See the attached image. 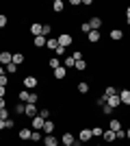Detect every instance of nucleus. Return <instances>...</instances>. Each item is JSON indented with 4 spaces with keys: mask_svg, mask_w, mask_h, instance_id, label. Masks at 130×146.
Masks as SVG:
<instances>
[{
    "mask_svg": "<svg viewBox=\"0 0 130 146\" xmlns=\"http://www.w3.org/2000/svg\"><path fill=\"white\" fill-rule=\"evenodd\" d=\"M56 39H59V46H63V48H67V46H72V44H74V37L69 35V33H61Z\"/></svg>",
    "mask_w": 130,
    "mask_h": 146,
    "instance_id": "nucleus-1",
    "label": "nucleus"
},
{
    "mask_svg": "<svg viewBox=\"0 0 130 146\" xmlns=\"http://www.w3.org/2000/svg\"><path fill=\"white\" fill-rule=\"evenodd\" d=\"M24 116H28L31 120H33V118H37V116H39V109H37V105L28 103V105H26V109H24Z\"/></svg>",
    "mask_w": 130,
    "mask_h": 146,
    "instance_id": "nucleus-2",
    "label": "nucleus"
},
{
    "mask_svg": "<svg viewBox=\"0 0 130 146\" xmlns=\"http://www.w3.org/2000/svg\"><path fill=\"white\" fill-rule=\"evenodd\" d=\"M78 140H80L82 144L91 142V140H93V133H91V129H80V133H78Z\"/></svg>",
    "mask_w": 130,
    "mask_h": 146,
    "instance_id": "nucleus-3",
    "label": "nucleus"
},
{
    "mask_svg": "<svg viewBox=\"0 0 130 146\" xmlns=\"http://www.w3.org/2000/svg\"><path fill=\"white\" fill-rule=\"evenodd\" d=\"M9 63H13V55L9 52V50H2V52H0V66L7 68Z\"/></svg>",
    "mask_w": 130,
    "mask_h": 146,
    "instance_id": "nucleus-4",
    "label": "nucleus"
},
{
    "mask_svg": "<svg viewBox=\"0 0 130 146\" xmlns=\"http://www.w3.org/2000/svg\"><path fill=\"white\" fill-rule=\"evenodd\" d=\"M24 87H26V90H35V87H37V79H35V76H31V74H28V76H24Z\"/></svg>",
    "mask_w": 130,
    "mask_h": 146,
    "instance_id": "nucleus-5",
    "label": "nucleus"
},
{
    "mask_svg": "<svg viewBox=\"0 0 130 146\" xmlns=\"http://www.w3.org/2000/svg\"><path fill=\"white\" fill-rule=\"evenodd\" d=\"M54 122H52V120H46V122H43V129H41V131H43V133H46V135H52V133H54Z\"/></svg>",
    "mask_w": 130,
    "mask_h": 146,
    "instance_id": "nucleus-6",
    "label": "nucleus"
},
{
    "mask_svg": "<svg viewBox=\"0 0 130 146\" xmlns=\"http://www.w3.org/2000/svg\"><path fill=\"white\" fill-rule=\"evenodd\" d=\"M106 105L111 107V109H117L119 105H122V100H119V94H115V96H111L108 100H106Z\"/></svg>",
    "mask_w": 130,
    "mask_h": 146,
    "instance_id": "nucleus-7",
    "label": "nucleus"
},
{
    "mask_svg": "<svg viewBox=\"0 0 130 146\" xmlns=\"http://www.w3.org/2000/svg\"><path fill=\"white\" fill-rule=\"evenodd\" d=\"M119 100H122V105H128L130 107V90H122L119 92Z\"/></svg>",
    "mask_w": 130,
    "mask_h": 146,
    "instance_id": "nucleus-8",
    "label": "nucleus"
},
{
    "mask_svg": "<svg viewBox=\"0 0 130 146\" xmlns=\"http://www.w3.org/2000/svg\"><path fill=\"white\" fill-rule=\"evenodd\" d=\"M31 122H33V131H41V129H43V122H46V120L37 116V118H33Z\"/></svg>",
    "mask_w": 130,
    "mask_h": 146,
    "instance_id": "nucleus-9",
    "label": "nucleus"
},
{
    "mask_svg": "<svg viewBox=\"0 0 130 146\" xmlns=\"http://www.w3.org/2000/svg\"><path fill=\"white\" fill-rule=\"evenodd\" d=\"M89 26H91V31H100L102 29V18H91L89 20Z\"/></svg>",
    "mask_w": 130,
    "mask_h": 146,
    "instance_id": "nucleus-10",
    "label": "nucleus"
},
{
    "mask_svg": "<svg viewBox=\"0 0 130 146\" xmlns=\"http://www.w3.org/2000/svg\"><path fill=\"white\" fill-rule=\"evenodd\" d=\"M61 142H63V144H74V142H76V137H74V133L65 131V133H63V137H61Z\"/></svg>",
    "mask_w": 130,
    "mask_h": 146,
    "instance_id": "nucleus-11",
    "label": "nucleus"
},
{
    "mask_svg": "<svg viewBox=\"0 0 130 146\" xmlns=\"http://www.w3.org/2000/svg\"><path fill=\"white\" fill-rule=\"evenodd\" d=\"M74 63H76V59H74V57H65V59H61V66L65 68V70L74 68Z\"/></svg>",
    "mask_w": 130,
    "mask_h": 146,
    "instance_id": "nucleus-12",
    "label": "nucleus"
},
{
    "mask_svg": "<svg viewBox=\"0 0 130 146\" xmlns=\"http://www.w3.org/2000/svg\"><path fill=\"white\" fill-rule=\"evenodd\" d=\"M43 146H59V140H56L54 135H46L43 137Z\"/></svg>",
    "mask_w": 130,
    "mask_h": 146,
    "instance_id": "nucleus-13",
    "label": "nucleus"
},
{
    "mask_svg": "<svg viewBox=\"0 0 130 146\" xmlns=\"http://www.w3.org/2000/svg\"><path fill=\"white\" fill-rule=\"evenodd\" d=\"M31 135H33V129H20L18 137L20 140H31Z\"/></svg>",
    "mask_w": 130,
    "mask_h": 146,
    "instance_id": "nucleus-14",
    "label": "nucleus"
},
{
    "mask_svg": "<svg viewBox=\"0 0 130 146\" xmlns=\"http://www.w3.org/2000/svg\"><path fill=\"white\" fill-rule=\"evenodd\" d=\"M111 39H113V42H119V39H124V31L113 29V31H111Z\"/></svg>",
    "mask_w": 130,
    "mask_h": 146,
    "instance_id": "nucleus-15",
    "label": "nucleus"
},
{
    "mask_svg": "<svg viewBox=\"0 0 130 146\" xmlns=\"http://www.w3.org/2000/svg\"><path fill=\"white\" fill-rule=\"evenodd\" d=\"M46 42H48V37H43V35H39V37H33V44H35L37 48H43V46H46Z\"/></svg>",
    "mask_w": 130,
    "mask_h": 146,
    "instance_id": "nucleus-16",
    "label": "nucleus"
},
{
    "mask_svg": "<svg viewBox=\"0 0 130 146\" xmlns=\"http://www.w3.org/2000/svg\"><path fill=\"white\" fill-rule=\"evenodd\" d=\"M102 140L108 142V144H111V142H115V131H111V129H108V131H104V133H102Z\"/></svg>",
    "mask_w": 130,
    "mask_h": 146,
    "instance_id": "nucleus-17",
    "label": "nucleus"
},
{
    "mask_svg": "<svg viewBox=\"0 0 130 146\" xmlns=\"http://www.w3.org/2000/svg\"><path fill=\"white\" fill-rule=\"evenodd\" d=\"M48 68H52V70L61 68V59H59V57H50L48 59Z\"/></svg>",
    "mask_w": 130,
    "mask_h": 146,
    "instance_id": "nucleus-18",
    "label": "nucleus"
},
{
    "mask_svg": "<svg viewBox=\"0 0 130 146\" xmlns=\"http://www.w3.org/2000/svg\"><path fill=\"white\" fill-rule=\"evenodd\" d=\"M41 29H43V24H31V35L39 37V35H41Z\"/></svg>",
    "mask_w": 130,
    "mask_h": 146,
    "instance_id": "nucleus-19",
    "label": "nucleus"
},
{
    "mask_svg": "<svg viewBox=\"0 0 130 146\" xmlns=\"http://www.w3.org/2000/svg\"><path fill=\"white\" fill-rule=\"evenodd\" d=\"M18 98H20V103H28V98H31V92H28V90H22V92H20V94H18Z\"/></svg>",
    "mask_w": 130,
    "mask_h": 146,
    "instance_id": "nucleus-20",
    "label": "nucleus"
},
{
    "mask_svg": "<svg viewBox=\"0 0 130 146\" xmlns=\"http://www.w3.org/2000/svg\"><path fill=\"white\" fill-rule=\"evenodd\" d=\"M65 76H67V70H65L63 66L54 70V79H65Z\"/></svg>",
    "mask_w": 130,
    "mask_h": 146,
    "instance_id": "nucleus-21",
    "label": "nucleus"
},
{
    "mask_svg": "<svg viewBox=\"0 0 130 146\" xmlns=\"http://www.w3.org/2000/svg\"><path fill=\"white\" fill-rule=\"evenodd\" d=\"M52 9H54L56 13H61L63 9H65V2H63V0H54V2H52Z\"/></svg>",
    "mask_w": 130,
    "mask_h": 146,
    "instance_id": "nucleus-22",
    "label": "nucleus"
},
{
    "mask_svg": "<svg viewBox=\"0 0 130 146\" xmlns=\"http://www.w3.org/2000/svg\"><path fill=\"white\" fill-rule=\"evenodd\" d=\"M87 39H89V42H91V44L100 42V31H91V33L87 35Z\"/></svg>",
    "mask_w": 130,
    "mask_h": 146,
    "instance_id": "nucleus-23",
    "label": "nucleus"
},
{
    "mask_svg": "<svg viewBox=\"0 0 130 146\" xmlns=\"http://www.w3.org/2000/svg\"><path fill=\"white\" fill-rule=\"evenodd\" d=\"M46 46H48L50 50H56V48H59V39H54V37H48V42H46Z\"/></svg>",
    "mask_w": 130,
    "mask_h": 146,
    "instance_id": "nucleus-24",
    "label": "nucleus"
},
{
    "mask_svg": "<svg viewBox=\"0 0 130 146\" xmlns=\"http://www.w3.org/2000/svg\"><path fill=\"white\" fill-rule=\"evenodd\" d=\"M108 129H111V131H119V129H122V122H119L117 118H113V120L108 122Z\"/></svg>",
    "mask_w": 130,
    "mask_h": 146,
    "instance_id": "nucleus-25",
    "label": "nucleus"
},
{
    "mask_svg": "<svg viewBox=\"0 0 130 146\" xmlns=\"http://www.w3.org/2000/svg\"><path fill=\"white\" fill-rule=\"evenodd\" d=\"M74 68L78 70V72H85V70H87V61H85V59H78V61L74 63Z\"/></svg>",
    "mask_w": 130,
    "mask_h": 146,
    "instance_id": "nucleus-26",
    "label": "nucleus"
},
{
    "mask_svg": "<svg viewBox=\"0 0 130 146\" xmlns=\"http://www.w3.org/2000/svg\"><path fill=\"white\" fill-rule=\"evenodd\" d=\"M13 63H15V66H22V63H24V55H22V52H15V55H13Z\"/></svg>",
    "mask_w": 130,
    "mask_h": 146,
    "instance_id": "nucleus-27",
    "label": "nucleus"
},
{
    "mask_svg": "<svg viewBox=\"0 0 130 146\" xmlns=\"http://www.w3.org/2000/svg\"><path fill=\"white\" fill-rule=\"evenodd\" d=\"M115 94H117V90H115V87H113V85H108V87H106V90H104V96H106V98L115 96Z\"/></svg>",
    "mask_w": 130,
    "mask_h": 146,
    "instance_id": "nucleus-28",
    "label": "nucleus"
},
{
    "mask_svg": "<svg viewBox=\"0 0 130 146\" xmlns=\"http://www.w3.org/2000/svg\"><path fill=\"white\" fill-rule=\"evenodd\" d=\"M41 140H43L41 131H33V135H31V142H41Z\"/></svg>",
    "mask_w": 130,
    "mask_h": 146,
    "instance_id": "nucleus-29",
    "label": "nucleus"
},
{
    "mask_svg": "<svg viewBox=\"0 0 130 146\" xmlns=\"http://www.w3.org/2000/svg\"><path fill=\"white\" fill-rule=\"evenodd\" d=\"M78 92H80V94H87V92H89V83L80 81V83H78Z\"/></svg>",
    "mask_w": 130,
    "mask_h": 146,
    "instance_id": "nucleus-30",
    "label": "nucleus"
},
{
    "mask_svg": "<svg viewBox=\"0 0 130 146\" xmlns=\"http://www.w3.org/2000/svg\"><path fill=\"white\" fill-rule=\"evenodd\" d=\"M91 133H93V137H102L104 129H102V127H93V129H91Z\"/></svg>",
    "mask_w": 130,
    "mask_h": 146,
    "instance_id": "nucleus-31",
    "label": "nucleus"
},
{
    "mask_svg": "<svg viewBox=\"0 0 130 146\" xmlns=\"http://www.w3.org/2000/svg\"><path fill=\"white\" fill-rule=\"evenodd\" d=\"M24 109H26L24 103H15V107H13V111H15V113H24Z\"/></svg>",
    "mask_w": 130,
    "mask_h": 146,
    "instance_id": "nucleus-32",
    "label": "nucleus"
},
{
    "mask_svg": "<svg viewBox=\"0 0 130 146\" xmlns=\"http://www.w3.org/2000/svg\"><path fill=\"white\" fill-rule=\"evenodd\" d=\"M80 33H85V35H89V33H91V26H89V22H82V24H80Z\"/></svg>",
    "mask_w": 130,
    "mask_h": 146,
    "instance_id": "nucleus-33",
    "label": "nucleus"
},
{
    "mask_svg": "<svg viewBox=\"0 0 130 146\" xmlns=\"http://www.w3.org/2000/svg\"><path fill=\"white\" fill-rule=\"evenodd\" d=\"M50 33H52V26H50V24H43L41 35H43V37H50Z\"/></svg>",
    "mask_w": 130,
    "mask_h": 146,
    "instance_id": "nucleus-34",
    "label": "nucleus"
},
{
    "mask_svg": "<svg viewBox=\"0 0 130 146\" xmlns=\"http://www.w3.org/2000/svg\"><path fill=\"white\" fill-rule=\"evenodd\" d=\"M7 85H9V74H2V76H0V87H7Z\"/></svg>",
    "mask_w": 130,
    "mask_h": 146,
    "instance_id": "nucleus-35",
    "label": "nucleus"
},
{
    "mask_svg": "<svg viewBox=\"0 0 130 146\" xmlns=\"http://www.w3.org/2000/svg\"><path fill=\"white\" fill-rule=\"evenodd\" d=\"M5 72H7V74H15V72H18V66H15V63H9Z\"/></svg>",
    "mask_w": 130,
    "mask_h": 146,
    "instance_id": "nucleus-36",
    "label": "nucleus"
},
{
    "mask_svg": "<svg viewBox=\"0 0 130 146\" xmlns=\"http://www.w3.org/2000/svg\"><path fill=\"white\" fill-rule=\"evenodd\" d=\"M115 140H126V131H124V129L115 131Z\"/></svg>",
    "mask_w": 130,
    "mask_h": 146,
    "instance_id": "nucleus-37",
    "label": "nucleus"
},
{
    "mask_svg": "<svg viewBox=\"0 0 130 146\" xmlns=\"http://www.w3.org/2000/svg\"><path fill=\"white\" fill-rule=\"evenodd\" d=\"M39 118H43V120H50V111H48V109H39Z\"/></svg>",
    "mask_w": 130,
    "mask_h": 146,
    "instance_id": "nucleus-38",
    "label": "nucleus"
},
{
    "mask_svg": "<svg viewBox=\"0 0 130 146\" xmlns=\"http://www.w3.org/2000/svg\"><path fill=\"white\" fill-rule=\"evenodd\" d=\"M63 55H65V48H63V46H59V48L54 50V57H59V59H61Z\"/></svg>",
    "mask_w": 130,
    "mask_h": 146,
    "instance_id": "nucleus-39",
    "label": "nucleus"
},
{
    "mask_svg": "<svg viewBox=\"0 0 130 146\" xmlns=\"http://www.w3.org/2000/svg\"><path fill=\"white\" fill-rule=\"evenodd\" d=\"M0 120H9V109H0Z\"/></svg>",
    "mask_w": 130,
    "mask_h": 146,
    "instance_id": "nucleus-40",
    "label": "nucleus"
},
{
    "mask_svg": "<svg viewBox=\"0 0 130 146\" xmlns=\"http://www.w3.org/2000/svg\"><path fill=\"white\" fill-rule=\"evenodd\" d=\"M5 26H7V15L0 13V29H5Z\"/></svg>",
    "mask_w": 130,
    "mask_h": 146,
    "instance_id": "nucleus-41",
    "label": "nucleus"
},
{
    "mask_svg": "<svg viewBox=\"0 0 130 146\" xmlns=\"http://www.w3.org/2000/svg\"><path fill=\"white\" fill-rule=\"evenodd\" d=\"M13 124H15V122H13L11 118H9V120H5V129H13Z\"/></svg>",
    "mask_w": 130,
    "mask_h": 146,
    "instance_id": "nucleus-42",
    "label": "nucleus"
},
{
    "mask_svg": "<svg viewBox=\"0 0 130 146\" xmlns=\"http://www.w3.org/2000/svg\"><path fill=\"white\" fill-rule=\"evenodd\" d=\"M102 113H106V116H108V113H113V109L108 107V105H104V107H102Z\"/></svg>",
    "mask_w": 130,
    "mask_h": 146,
    "instance_id": "nucleus-43",
    "label": "nucleus"
},
{
    "mask_svg": "<svg viewBox=\"0 0 130 146\" xmlns=\"http://www.w3.org/2000/svg\"><path fill=\"white\" fill-rule=\"evenodd\" d=\"M72 57H74V59L78 61V59H82V52H80V50H76V52H74V55H72Z\"/></svg>",
    "mask_w": 130,
    "mask_h": 146,
    "instance_id": "nucleus-44",
    "label": "nucleus"
},
{
    "mask_svg": "<svg viewBox=\"0 0 130 146\" xmlns=\"http://www.w3.org/2000/svg\"><path fill=\"white\" fill-rule=\"evenodd\" d=\"M126 24H130V7H126Z\"/></svg>",
    "mask_w": 130,
    "mask_h": 146,
    "instance_id": "nucleus-45",
    "label": "nucleus"
},
{
    "mask_svg": "<svg viewBox=\"0 0 130 146\" xmlns=\"http://www.w3.org/2000/svg\"><path fill=\"white\" fill-rule=\"evenodd\" d=\"M0 109H7V98H0Z\"/></svg>",
    "mask_w": 130,
    "mask_h": 146,
    "instance_id": "nucleus-46",
    "label": "nucleus"
},
{
    "mask_svg": "<svg viewBox=\"0 0 130 146\" xmlns=\"http://www.w3.org/2000/svg\"><path fill=\"white\" fill-rule=\"evenodd\" d=\"M7 96V87H0V98H5Z\"/></svg>",
    "mask_w": 130,
    "mask_h": 146,
    "instance_id": "nucleus-47",
    "label": "nucleus"
},
{
    "mask_svg": "<svg viewBox=\"0 0 130 146\" xmlns=\"http://www.w3.org/2000/svg\"><path fill=\"white\" fill-rule=\"evenodd\" d=\"M2 129H5V120H0V131H2Z\"/></svg>",
    "mask_w": 130,
    "mask_h": 146,
    "instance_id": "nucleus-48",
    "label": "nucleus"
},
{
    "mask_svg": "<svg viewBox=\"0 0 130 146\" xmlns=\"http://www.w3.org/2000/svg\"><path fill=\"white\" fill-rule=\"evenodd\" d=\"M2 74H5V66H0V76H2Z\"/></svg>",
    "mask_w": 130,
    "mask_h": 146,
    "instance_id": "nucleus-49",
    "label": "nucleus"
},
{
    "mask_svg": "<svg viewBox=\"0 0 130 146\" xmlns=\"http://www.w3.org/2000/svg\"><path fill=\"white\" fill-rule=\"evenodd\" d=\"M126 140H130V129H128V131H126Z\"/></svg>",
    "mask_w": 130,
    "mask_h": 146,
    "instance_id": "nucleus-50",
    "label": "nucleus"
},
{
    "mask_svg": "<svg viewBox=\"0 0 130 146\" xmlns=\"http://www.w3.org/2000/svg\"><path fill=\"white\" fill-rule=\"evenodd\" d=\"M63 146H72V144H63Z\"/></svg>",
    "mask_w": 130,
    "mask_h": 146,
    "instance_id": "nucleus-51",
    "label": "nucleus"
}]
</instances>
